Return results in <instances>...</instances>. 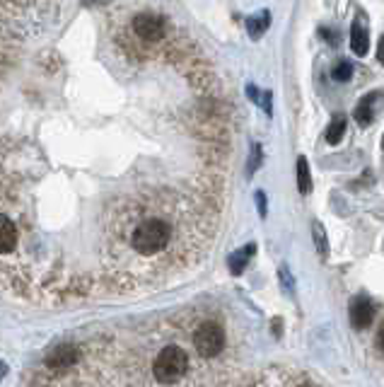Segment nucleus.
Masks as SVG:
<instances>
[{
    "label": "nucleus",
    "mask_w": 384,
    "mask_h": 387,
    "mask_svg": "<svg viewBox=\"0 0 384 387\" xmlns=\"http://www.w3.org/2000/svg\"><path fill=\"white\" fill-rule=\"evenodd\" d=\"M85 5H99V3H109V0H82Z\"/></svg>",
    "instance_id": "25"
},
{
    "label": "nucleus",
    "mask_w": 384,
    "mask_h": 387,
    "mask_svg": "<svg viewBox=\"0 0 384 387\" xmlns=\"http://www.w3.org/2000/svg\"><path fill=\"white\" fill-rule=\"evenodd\" d=\"M344 133H346V116L344 114H336L334 119H332V124L327 126V143H332V145H336V143H341V138H344Z\"/></svg>",
    "instance_id": "13"
},
{
    "label": "nucleus",
    "mask_w": 384,
    "mask_h": 387,
    "mask_svg": "<svg viewBox=\"0 0 384 387\" xmlns=\"http://www.w3.org/2000/svg\"><path fill=\"white\" fill-rule=\"evenodd\" d=\"M281 286L286 288L288 296H293V293H295V281H293L290 269H288V267H283V269H281Z\"/></svg>",
    "instance_id": "17"
},
{
    "label": "nucleus",
    "mask_w": 384,
    "mask_h": 387,
    "mask_svg": "<svg viewBox=\"0 0 384 387\" xmlns=\"http://www.w3.org/2000/svg\"><path fill=\"white\" fill-rule=\"evenodd\" d=\"M261 107H266V114H271V92H266V95H261Z\"/></svg>",
    "instance_id": "20"
},
{
    "label": "nucleus",
    "mask_w": 384,
    "mask_h": 387,
    "mask_svg": "<svg viewBox=\"0 0 384 387\" xmlns=\"http://www.w3.org/2000/svg\"><path fill=\"white\" fill-rule=\"evenodd\" d=\"M261 162H264V150H261V145H259V143H254L252 145V155H249V167H247L249 177H252L254 172H256L259 167H261Z\"/></svg>",
    "instance_id": "16"
},
{
    "label": "nucleus",
    "mask_w": 384,
    "mask_h": 387,
    "mask_svg": "<svg viewBox=\"0 0 384 387\" xmlns=\"http://www.w3.org/2000/svg\"><path fill=\"white\" fill-rule=\"evenodd\" d=\"M312 240H315V247H317V254L322 262L329 259V254H332V249H329V240H327V230L322 228V223L315 220L312 223Z\"/></svg>",
    "instance_id": "12"
},
{
    "label": "nucleus",
    "mask_w": 384,
    "mask_h": 387,
    "mask_svg": "<svg viewBox=\"0 0 384 387\" xmlns=\"http://www.w3.org/2000/svg\"><path fill=\"white\" fill-rule=\"evenodd\" d=\"M382 148H384V136H382Z\"/></svg>",
    "instance_id": "26"
},
{
    "label": "nucleus",
    "mask_w": 384,
    "mask_h": 387,
    "mask_svg": "<svg viewBox=\"0 0 384 387\" xmlns=\"http://www.w3.org/2000/svg\"><path fill=\"white\" fill-rule=\"evenodd\" d=\"M247 92H249V97L254 99V102H261V95H259V90H256V87H254V85L247 87Z\"/></svg>",
    "instance_id": "22"
},
{
    "label": "nucleus",
    "mask_w": 384,
    "mask_h": 387,
    "mask_svg": "<svg viewBox=\"0 0 384 387\" xmlns=\"http://www.w3.org/2000/svg\"><path fill=\"white\" fill-rule=\"evenodd\" d=\"M133 32L135 37L145 39V42H159L164 37V22L162 17L143 13L133 17Z\"/></svg>",
    "instance_id": "5"
},
{
    "label": "nucleus",
    "mask_w": 384,
    "mask_h": 387,
    "mask_svg": "<svg viewBox=\"0 0 384 387\" xmlns=\"http://www.w3.org/2000/svg\"><path fill=\"white\" fill-rule=\"evenodd\" d=\"M17 242H20V230H17L15 220L0 213V257L13 254L17 249Z\"/></svg>",
    "instance_id": "6"
},
{
    "label": "nucleus",
    "mask_w": 384,
    "mask_h": 387,
    "mask_svg": "<svg viewBox=\"0 0 384 387\" xmlns=\"http://www.w3.org/2000/svg\"><path fill=\"white\" fill-rule=\"evenodd\" d=\"M348 315H351V325L356 327V330H368L372 320H375V303H372L368 296L358 293V296L351 298Z\"/></svg>",
    "instance_id": "4"
},
{
    "label": "nucleus",
    "mask_w": 384,
    "mask_h": 387,
    "mask_svg": "<svg viewBox=\"0 0 384 387\" xmlns=\"http://www.w3.org/2000/svg\"><path fill=\"white\" fill-rule=\"evenodd\" d=\"M254 254H256V245H254V242L244 245L242 249H237V252H232V254H230L227 264H230V271H232V276H239V274L244 271V267L249 264V259H252Z\"/></svg>",
    "instance_id": "10"
},
{
    "label": "nucleus",
    "mask_w": 384,
    "mask_h": 387,
    "mask_svg": "<svg viewBox=\"0 0 384 387\" xmlns=\"http://www.w3.org/2000/svg\"><path fill=\"white\" fill-rule=\"evenodd\" d=\"M375 346L380 354H384V322L380 325V330H377V337H375Z\"/></svg>",
    "instance_id": "19"
},
{
    "label": "nucleus",
    "mask_w": 384,
    "mask_h": 387,
    "mask_svg": "<svg viewBox=\"0 0 384 387\" xmlns=\"http://www.w3.org/2000/svg\"><path fill=\"white\" fill-rule=\"evenodd\" d=\"M5 375H8V366H5V363H3V361H0V380H3V378H5Z\"/></svg>",
    "instance_id": "24"
},
{
    "label": "nucleus",
    "mask_w": 384,
    "mask_h": 387,
    "mask_svg": "<svg viewBox=\"0 0 384 387\" xmlns=\"http://www.w3.org/2000/svg\"><path fill=\"white\" fill-rule=\"evenodd\" d=\"M281 325H283V322H281L278 318H276V320H273V334H276V337H281Z\"/></svg>",
    "instance_id": "23"
},
{
    "label": "nucleus",
    "mask_w": 384,
    "mask_h": 387,
    "mask_svg": "<svg viewBox=\"0 0 384 387\" xmlns=\"http://www.w3.org/2000/svg\"><path fill=\"white\" fill-rule=\"evenodd\" d=\"M172 242V225L162 218H147L133 228L131 249L138 257H155Z\"/></svg>",
    "instance_id": "1"
},
{
    "label": "nucleus",
    "mask_w": 384,
    "mask_h": 387,
    "mask_svg": "<svg viewBox=\"0 0 384 387\" xmlns=\"http://www.w3.org/2000/svg\"><path fill=\"white\" fill-rule=\"evenodd\" d=\"M256 208H259V215L266 218V213H269V206H266V194L264 191H256Z\"/></svg>",
    "instance_id": "18"
},
{
    "label": "nucleus",
    "mask_w": 384,
    "mask_h": 387,
    "mask_svg": "<svg viewBox=\"0 0 384 387\" xmlns=\"http://www.w3.org/2000/svg\"><path fill=\"white\" fill-rule=\"evenodd\" d=\"M351 49L356 56H365L370 49V34H368V25H365L363 15H358L351 27Z\"/></svg>",
    "instance_id": "8"
},
{
    "label": "nucleus",
    "mask_w": 384,
    "mask_h": 387,
    "mask_svg": "<svg viewBox=\"0 0 384 387\" xmlns=\"http://www.w3.org/2000/svg\"><path fill=\"white\" fill-rule=\"evenodd\" d=\"M377 61L384 66V37H380V44H377Z\"/></svg>",
    "instance_id": "21"
},
{
    "label": "nucleus",
    "mask_w": 384,
    "mask_h": 387,
    "mask_svg": "<svg viewBox=\"0 0 384 387\" xmlns=\"http://www.w3.org/2000/svg\"><path fill=\"white\" fill-rule=\"evenodd\" d=\"M298 189L300 194H310L312 191V174H310V162L305 155L298 157Z\"/></svg>",
    "instance_id": "14"
},
{
    "label": "nucleus",
    "mask_w": 384,
    "mask_h": 387,
    "mask_svg": "<svg viewBox=\"0 0 384 387\" xmlns=\"http://www.w3.org/2000/svg\"><path fill=\"white\" fill-rule=\"evenodd\" d=\"M269 27H271V13H269V10H261V13L247 17V32H249L252 39L264 37V32Z\"/></svg>",
    "instance_id": "11"
},
{
    "label": "nucleus",
    "mask_w": 384,
    "mask_h": 387,
    "mask_svg": "<svg viewBox=\"0 0 384 387\" xmlns=\"http://www.w3.org/2000/svg\"><path fill=\"white\" fill-rule=\"evenodd\" d=\"M353 78V66L348 61H341L334 66V80H339V83H348V80Z\"/></svg>",
    "instance_id": "15"
},
{
    "label": "nucleus",
    "mask_w": 384,
    "mask_h": 387,
    "mask_svg": "<svg viewBox=\"0 0 384 387\" xmlns=\"http://www.w3.org/2000/svg\"><path fill=\"white\" fill-rule=\"evenodd\" d=\"M193 346H196L201 356L213 359V356L220 354L222 346H225V332H222V327L215 325V322H203L196 330V334H193Z\"/></svg>",
    "instance_id": "3"
},
{
    "label": "nucleus",
    "mask_w": 384,
    "mask_h": 387,
    "mask_svg": "<svg viewBox=\"0 0 384 387\" xmlns=\"http://www.w3.org/2000/svg\"><path fill=\"white\" fill-rule=\"evenodd\" d=\"M75 361H78V351H75L73 346H68V344L56 346V349L46 356V366L53 368V371H66V368L73 366Z\"/></svg>",
    "instance_id": "7"
},
{
    "label": "nucleus",
    "mask_w": 384,
    "mask_h": 387,
    "mask_svg": "<svg viewBox=\"0 0 384 387\" xmlns=\"http://www.w3.org/2000/svg\"><path fill=\"white\" fill-rule=\"evenodd\" d=\"M186 368H188L186 351L179 349V346H167V349L159 351V356L155 359V366H152V373H155L157 383L174 385L184 378Z\"/></svg>",
    "instance_id": "2"
},
{
    "label": "nucleus",
    "mask_w": 384,
    "mask_h": 387,
    "mask_svg": "<svg viewBox=\"0 0 384 387\" xmlns=\"http://www.w3.org/2000/svg\"><path fill=\"white\" fill-rule=\"evenodd\" d=\"M380 97H382V92H370V95H365L360 99L356 111H353V119L358 121V126L365 128L375 121V107H377V99Z\"/></svg>",
    "instance_id": "9"
}]
</instances>
